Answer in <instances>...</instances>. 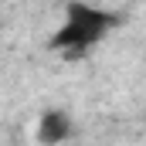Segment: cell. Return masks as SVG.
Listing matches in <instances>:
<instances>
[{
  "label": "cell",
  "mask_w": 146,
  "mask_h": 146,
  "mask_svg": "<svg viewBox=\"0 0 146 146\" xmlns=\"http://www.w3.org/2000/svg\"><path fill=\"white\" fill-rule=\"evenodd\" d=\"M72 133H75V119H72V112L61 109V106H48L34 122L37 146H61V143L72 139Z\"/></svg>",
  "instance_id": "7a4b0ae2"
},
{
  "label": "cell",
  "mask_w": 146,
  "mask_h": 146,
  "mask_svg": "<svg viewBox=\"0 0 146 146\" xmlns=\"http://www.w3.org/2000/svg\"><path fill=\"white\" fill-rule=\"evenodd\" d=\"M115 27V14L88 3V0H68L58 31L51 34L48 48L61 58H82L88 48H95L102 37Z\"/></svg>",
  "instance_id": "6da1fadb"
}]
</instances>
